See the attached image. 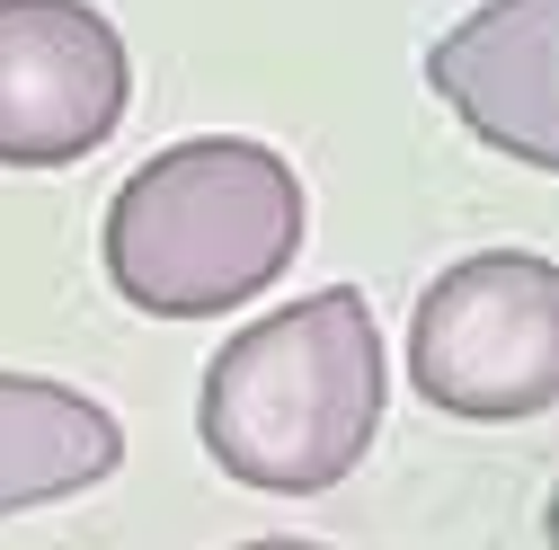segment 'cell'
<instances>
[{"mask_svg":"<svg viewBox=\"0 0 559 550\" xmlns=\"http://www.w3.org/2000/svg\"><path fill=\"white\" fill-rule=\"evenodd\" d=\"M542 533H550V550H559V489H550V506H542Z\"/></svg>","mask_w":559,"mask_h":550,"instance_id":"ba28073f","label":"cell"},{"mask_svg":"<svg viewBox=\"0 0 559 550\" xmlns=\"http://www.w3.org/2000/svg\"><path fill=\"white\" fill-rule=\"evenodd\" d=\"M116 462H124V427L107 399L45 373H0V515L62 506L116 479Z\"/></svg>","mask_w":559,"mask_h":550,"instance_id":"8992f818","label":"cell"},{"mask_svg":"<svg viewBox=\"0 0 559 550\" xmlns=\"http://www.w3.org/2000/svg\"><path fill=\"white\" fill-rule=\"evenodd\" d=\"M382 328L356 285H320L285 311L231 328L195 382V435L240 489L320 498L356 470L382 435Z\"/></svg>","mask_w":559,"mask_h":550,"instance_id":"6da1fadb","label":"cell"},{"mask_svg":"<svg viewBox=\"0 0 559 550\" xmlns=\"http://www.w3.org/2000/svg\"><path fill=\"white\" fill-rule=\"evenodd\" d=\"M427 89L471 143L559 178V0H479L427 45Z\"/></svg>","mask_w":559,"mask_h":550,"instance_id":"5b68a950","label":"cell"},{"mask_svg":"<svg viewBox=\"0 0 559 550\" xmlns=\"http://www.w3.org/2000/svg\"><path fill=\"white\" fill-rule=\"evenodd\" d=\"M408 382L462 427H524L559 408V258H453L408 311Z\"/></svg>","mask_w":559,"mask_h":550,"instance_id":"3957f363","label":"cell"},{"mask_svg":"<svg viewBox=\"0 0 559 550\" xmlns=\"http://www.w3.org/2000/svg\"><path fill=\"white\" fill-rule=\"evenodd\" d=\"M133 62L90 0H0V169H72L124 124Z\"/></svg>","mask_w":559,"mask_h":550,"instance_id":"277c9868","label":"cell"},{"mask_svg":"<svg viewBox=\"0 0 559 550\" xmlns=\"http://www.w3.org/2000/svg\"><path fill=\"white\" fill-rule=\"evenodd\" d=\"M311 240L294 160L249 133H187L107 195V285L143 320H223L285 285Z\"/></svg>","mask_w":559,"mask_h":550,"instance_id":"7a4b0ae2","label":"cell"},{"mask_svg":"<svg viewBox=\"0 0 559 550\" xmlns=\"http://www.w3.org/2000/svg\"><path fill=\"white\" fill-rule=\"evenodd\" d=\"M231 550H329V541H302V533H258V541H231Z\"/></svg>","mask_w":559,"mask_h":550,"instance_id":"52a82bcc","label":"cell"}]
</instances>
